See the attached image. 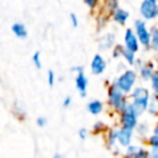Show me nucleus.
<instances>
[{
	"label": "nucleus",
	"instance_id": "f257e3e1",
	"mask_svg": "<svg viewBox=\"0 0 158 158\" xmlns=\"http://www.w3.org/2000/svg\"><path fill=\"white\" fill-rule=\"evenodd\" d=\"M128 96H130L131 107L133 109V111H135L138 116H141L143 112L147 111L152 94H151V91H149L146 86L137 85V86L132 90V93H131Z\"/></svg>",
	"mask_w": 158,
	"mask_h": 158
},
{
	"label": "nucleus",
	"instance_id": "f03ea898",
	"mask_svg": "<svg viewBox=\"0 0 158 158\" xmlns=\"http://www.w3.org/2000/svg\"><path fill=\"white\" fill-rule=\"evenodd\" d=\"M107 104L114 111L118 112V115H120L128 107L130 99L114 83H111L107 86Z\"/></svg>",
	"mask_w": 158,
	"mask_h": 158
},
{
	"label": "nucleus",
	"instance_id": "7ed1b4c3",
	"mask_svg": "<svg viewBox=\"0 0 158 158\" xmlns=\"http://www.w3.org/2000/svg\"><path fill=\"white\" fill-rule=\"evenodd\" d=\"M138 80V73L136 69H125L118 77L114 79V84L126 95H130L132 90L137 86Z\"/></svg>",
	"mask_w": 158,
	"mask_h": 158
},
{
	"label": "nucleus",
	"instance_id": "20e7f679",
	"mask_svg": "<svg viewBox=\"0 0 158 158\" xmlns=\"http://www.w3.org/2000/svg\"><path fill=\"white\" fill-rule=\"evenodd\" d=\"M133 31L139 41L141 47L144 49H151V28L147 22L142 19H137L133 22Z\"/></svg>",
	"mask_w": 158,
	"mask_h": 158
},
{
	"label": "nucleus",
	"instance_id": "39448f33",
	"mask_svg": "<svg viewBox=\"0 0 158 158\" xmlns=\"http://www.w3.org/2000/svg\"><path fill=\"white\" fill-rule=\"evenodd\" d=\"M139 15L144 21H153L158 19V1L157 0H143L138 7Z\"/></svg>",
	"mask_w": 158,
	"mask_h": 158
},
{
	"label": "nucleus",
	"instance_id": "423d86ee",
	"mask_svg": "<svg viewBox=\"0 0 158 158\" xmlns=\"http://www.w3.org/2000/svg\"><path fill=\"white\" fill-rule=\"evenodd\" d=\"M138 115L133 111V109L131 107V104L128 105V107L120 114V127L122 128H127L131 131H135L137 125L139 123L138 121Z\"/></svg>",
	"mask_w": 158,
	"mask_h": 158
},
{
	"label": "nucleus",
	"instance_id": "0eeeda50",
	"mask_svg": "<svg viewBox=\"0 0 158 158\" xmlns=\"http://www.w3.org/2000/svg\"><path fill=\"white\" fill-rule=\"evenodd\" d=\"M72 72H75V73H77L75 79H74L77 90L79 91V94H80L81 98H85V96H86V90H88L89 79H88L86 75L84 74V68H83L81 65H77V67H73V68H72Z\"/></svg>",
	"mask_w": 158,
	"mask_h": 158
},
{
	"label": "nucleus",
	"instance_id": "6e6552de",
	"mask_svg": "<svg viewBox=\"0 0 158 158\" xmlns=\"http://www.w3.org/2000/svg\"><path fill=\"white\" fill-rule=\"evenodd\" d=\"M123 47L133 53H137L139 51V41L133 31V28H126L123 33Z\"/></svg>",
	"mask_w": 158,
	"mask_h": 158
},
{
	"label": "nucleus",
	"instance_id": "1a4fd4ad",
	"mask_svg": "<svg viewBox=\"0 0 158 158\" xmlns=\"http://www.w3.org/2000/svg\"><path fill=\"white\" fill-rule=\"evenodd\" d=\"M157 63L152 59H148V60H144L143 64L141 65L139 69H137V73H138V78H141V80L143 81H149L152 75L154 74V72L157 70Z\"/></svg>",
	"mask_w": 158,
	"mask_h": 158
},
{
	"label": "nucleus",
	"instance_id": "9d476101",
	"mask_svg": "<svg viewBox=\"0 0 158 158\" xmlns=\"http://www.w3.org/2000/svg\"><path fill=\"white\" fill-rule=\"evenodd\" d=\"M123 158H149V151L146 149L144 147L131 144L130 147L126 148Z\"/></svg>",
	"mask_w": 158,
	"mask_h": 158
},
{
	"label": "nucleus",
	"instance_id": "9b49d317",
	"mask_svg": "<svg viewBox=\"0 0 158 158\" xmlns=\"http://www.w3.org/2000/svg\"><path fill=\"white\" fill-rule=\"evenodd\" d=\"M106 60L105 58L100 54V53H96L94 54L93 59H91V63H90V70L94 75H100L102 74L105 70H106Z\"/></svg>",
	"mask_w": 158,
	"mask_h": 158
},
{
	"label": "nucleus",
	"instance_id": "f8f14e48",
	"mask_svg": "<svg viewBox=\"0 0 158 158\" xmlns=\"http://www.w3.org/2000/svg\"><path fill=\"white\" fill-rule=\"evenodd\" d=\"M133 133H135V131H131V130L120 127L118 131H117V144L120 147H123V148L130 147L132 144Z\"/></svg>",
	"mask_w": 158,
	"mask_h": 158
},
{
	"label": "nucleus",
	"instance_id": "ddd939ff",
	"mask_svg": "<svg viewBox=\"0 0 158 158\" xmlns=\"http://www.w3.org/2000/svg\"><path fill=\"white\" fill-rule=\"evenodd\" d=\"M115 44H116V35L114 32L105 33L99 41V48L101 51H106V49H110V48L112 49Z\"/></svg>",
	"mask_w": 158,
	"mask_h": 158
},
{
	"label": "nucleus",
	"instance_id": "4468645a",
	"mask_svg": "<svg viewBox=\"0 0 158 158\" xmlns=\"http://www.w3.org/2000/svg\"><path fill=\"white\" fill-rule=\"evenodd\" d=\"M112 20L116 22V23H118V25H126V22H127V20H128V17H130V12L127 11V10H125V9H122V7H118L114 14H112Z\"/></svg>",
	"mask_w": 158,
	"mask_h": 158
},
{
	"label": "nucleus",
	"instance_id": "2eb2a0df",
	"mask_svg": "<svg viewBox=\"0 0 158 158\" xmlns=\"http://www.w3.org/2000/svg\"><path fill=\"white\" fill-rule=\"evenodd\" d=\"M86 110H88L89 114L96 116V115H99V114L102 112V110H104V104H102V101H100V100H98V99L90 100V101L86 104Z\"/></svg>",
	"mask_w": 158,
	"mask_h": 158
},
{
	"label": "nucleus",
	"instance_id": "dca6fc26",
	"mask_svg": "<svg viewBox=\"0 0 158 158\" xmlns=\"http://www.w3.org/2000/svg\"><path fill=\"white\" fill-rule=\"evenodd\" d=\"M11 31H12V33H14L17 38H20V40H25V38H27V36H28L27 28H26V26H25L22 22H15V23H12Z\"/></svg>",
	"mask_w": 158,
	"mask_h": 158
},
{
	"label": "nucleus",
	"instance_id": "f3484780",
	"mask_svg": "<svg viewBox=\"0 0 158 158\" xmlns=\"http://www.w3.org/2000/svg\"><path fill=\"white\" fill-rule=\"evenodd\" d=\"M117 131H118V128H110L109 131H107V136H106V144H107V147L109 148H111V149H114V148H116L117 146Z\"/></svg>",
	"mask_w": 158,
	"mask_h": 158
},
{
	"label": "nucleus",
	"instance_id": "a211bd4d",
	"mask_svg": "<svg viewBox=\"0 0 158 158\" xmlns=\"http://www.w3.org/2000/svg\"><path fill=\"white\" fill-rule=\"evenodd\" d=\"M151 28V49L158 52V25H153Z\"/></svg>",
	"mask_w": 158,
	"mask_h": 158
},
{
	"label": "nucleus",
	"instance_id": "6ab92c4d",
	"mask_svg": "<svg viewBox=\"0 0 158 158\" xmlns=\"http://www.w3.org/2000/svg\"><path fill=\"white\" fill-rule=\"evenodd\" d=\"M147 112L149 115H152V116H157L158 117V96L154 95V94H152V96H151Z\"/></svg>",
	"mask_w": 158,
	"mask_h": 158
},
{
	"label": "nucleus",
	"instance_id": "aec40b11",
	"mask_svg": "<svg viewBox=\"0 0 158 158\" xmlns=\"http://www.w3.org/2000/svg\"><path fill=\"white\" fill-rule=\"evenodd\" d=\"M135 132L137 133L138 137H141V138H147V137L149 136V135H148V132H149V126H148V123H146V122H139V123L137 125Z\"/></svg>",
	"mask_w": 158,
	"mask_h": 158
},
{
	"label": "nucleus",
	"instance_id": "412c9836",
	"mask_svg": "<svg viewBox=\"0 0 158 158\" xmlns=\"http://www.w3.org/2000/svg\"><path fill=\"white\" fill-rule=\"evenodd\" d=\"M104 7H105L106 14L110 15V16H112V14L120 7V4H118L117 0H109V1H105Z\"/></svg>",
	"mask_w": 158,
	"mask_h": 158
},
{
	"label": "nucleus",
	"instance_id": "4be33fe9",
	"mask_svg": "<svg viewBox=\"0 0 158 158\" xmlns=\"http://www.w3.org/2000/svg\"><path fill=\"white\" fill-rule=\"evenodd\" d=\"M122 58L125 59V62H126L128 65L135 67V63H136V60H137L136 53H133V52H131V51H128V49H126V48H125L123 54H122Z\"/></svg>",
	"mask_w": 158,
	"mask_h": 158
},
{
	"label": "nucleus",
	"instance_id": "5701e85b",
	"mask_svg": "<svg viewBox=\"0 0 158 158\" xmlns=\"http://www.w3.org/2000/svg\"><path fill=\"white\" fill-rule=\"evenodd\" d=\"M14 115L17 117V120H21V121L25 120V117H26V110L23 107H21L19 101H15V104H14Z\"/></svg>",
	"mask_w": 158,
	"mask_h": 158
},
{
	"label": "nucleus",
	"instance_id": "b1692460",
	"mask_svg": "<svg viewBox=\"0 0 158 158\" xmlns=\"http://www.w3.org/2000/svg\"><path fill=\"white\" fill-rule=\"evenodd\" d=\"M149 84H151L152 93L158 96V69H157V70L154 72V74L152 75L151 80H149Z\"/></svg>",
	"mask_w": 158,
	"mask_h": 158
},
{
	"label": "nucleus",
	"instance_id": "393cba45",
	"mask_svg": "<svg viewBox=\"0 0 158 158\" xmlns=\"http://www.w3.org/2000/svg\"><path fill=\"white\" fill-rule=\"evenodd\" d=\"M123 51H125L123 44H117V43H116V44L114 46V48L111 49V56H112V58H120V57H122Z\"/></svg>",
	"mask_w": 158,
	"mask_h": 158
},
{
	"label": "nucleus",
	"instance_id": "a878e982",
	"mask_svg": "<svg viewBox=\"0 0 158 158\" xmlns=\"http://www.w3.org/2000/svg\"><path fill=\"white\" fill-rule=\"evenodd\" d=\"M146 143L149 148H156L158 149V136L157 135H149L147 138H146Z\"/></svg>",
	"mask_w": 158,
	"mask_h": 158
},
{
	"label": "nucleus",
	"instance_id": "bb28decb",
	"mask_svg": "<svg viewBox=\"0 0 158 158\" xmlns=\"http://www.w3.org/2000/svg\"><path fill=\"white\" fill-rule=\"evenodd\" d=\"M32 62H33V65L36 67V69H41V68H42V63H41V52H40V51L33 52V54H32Z\"/></svg>",
	"mask_w": 158,
	"mask_h": 158
},
{
	"label": "nucleus",
	"instance_id": "cd10ccee",
	"mask_svg": "<svg viewBox=\"0 0 158 158\" xmlns=\"http://www.w3.org/2000/svg\"><path fill=\"white\" fill-rule=\"evenodd\" d=\"M106 125L102 122V121H96L94 125H93V132L94 133H100V132H104L106 130Z\"/></svg>",
	"mask_w": 158,
	"mask_h": 158
},
{
	"label": "nucleus",
	"instance_id": "c85d7f7f",
	"mask_svg": "<svg viewBox=\"0 0 158 158\" xmlns=\"http://www.w3.org/2000/svg\"><path fill=\"white\" fill-rule=\"evenodd\" d=\"M54 80H56V75H54V72L52 69H48L47 70V83L48 85L52 88L54 85Z\"/></svg>",
	"mask_w": 158,
	"mask_h": 158
},
{
	"label": "nucleus",
	"instance_id": "c756f323",
	"mask_svg": "<svg viewBox=\"0 0 158 158\" xmlns=\"http://www.w3.org/2000/svg\"><path fill=\"white\" fill-rule=\"evenodd\" d=\"M69 20H70L72 26H73L74 28L79 26V20H78V16H77L75 12H70V14H69Z\"/></svg>",
	"mask_w": 158,
	"mask_h": 158
},
{
	"label": "nucleus",
	"instance_id": "7c9ffc66",
	"mask_svg": "<svg viewBox=\"0 0 158 158\" xmlns=\"http://www.w3.org/2000/svg\"><path fill=\"white\" fill-rule=\"evenodd\" d=\"M47 122H48V120H47L44 116H38V117L36 118V125H37L38 127H44V126L47 125Z\"/></svg>",
	"mask_w": 158,
	"mask_h": 158
},
{
	"label": "nucleus",
	"instance_id": "2f4dec72",
	"mask_svg": "<svg viewBox=\"0 0 158 158\" xmlns=\"http://www.w3.org/2000/svg\"><path fill=\"white\" fill-rule=\"evenodd\" d=\"M78 136H79V138H80L81 141H84V139L86 138V136H88V130H86L85 127L79 128V131H78Z\"/></svg>",
	"mask_w": 158,
	"mask_h": 158
},
{
	"label": "nucleus",
	"instance_id": "473e14b6",
	"mask_svg": "<svg viewBox=\"0 0 158 158\" xmlns=\"http://www.w3.org/2000/svg\"><path fill=\"white\" fill-rule=\"evenodd\" d=\"M84 4H85L88 7L94 9V7H96V6H98L99 1H98V0H84Z\"/></svg>",
	"mask_w": 158,
	"mask_h": 158
},
{
	"label": "nucleus",
	"instance_id": "72a5a7b5",
	"mask_svg": "<svg viewBox=\"0 0 158 158\" xmlns=\"http://www.w3.org/2000/svg\"><path fill=\"white\" fill-rule=\"evenodd\" d=\"M70 104H72V98H70V96H65V98L63 99V101H62V106H63L64 109L69 107Z\"/></svg>",
	"mask_w": 158,
	"mask_h": 158
},
{
	"label": "nucleus",
	"instance_id": "f704fd0d",
	"mask_svg": "<svg viewBox=\"0 0 158 158\" xmlns=\"http://www.w3.org/2000/svg\"><path fill=\"white\" fill-rule=\"evenodd\" d=\"M149 158H158V149L156 148H149Z\"/></svg>",
	"mask_w": 158,
	"mask_h": 158
},
{
	"label": "nucleus",
	"instance_id": "c9c22d12",
	"mask_svg": "<svg viewBox=\"0 0 158 158\" xmlns=\"http://www.w3.org/2000/svg\"><path fill=\"white\" fill-rule=\"evenodd\" d=\"M52 158H64V156L62 154V153H59V152H56L54 154H53V157Z\"/></svg>",
	"mask_w": 158,
	"mask_h": 158
},
{
	"label": "nucleus",
	"instance_id": "e433bc0d",
	"mask_svg": "<svg viewBox=\"0 0 158 158\" xmlns=\"http://www.w3.org/2000/svg\"><path fill=\"white\" fill-rule=\"evenodd\" d=\"M152 133H153V135H157V136H158V122H157V123H156V125L153 126V132H152Z\"/></svg>",
	"mask_w": 158,
	"mask_h": 158
},
{
	"label": "nucleus",
	"instance_id": "4c0bfd02",
	"mask_svg": "<svg viewBox=\"0 0 158 158\" xmlns=\"http://www.w3.org/2000/svg\"><path fill=\"white\" fill-rule=\"evenodd\" d=\"M156 59H157V62H158V52H156Z\"/></svg>",
	"mask_w": 158,
	"mask_h": 158
}]
</instances>
